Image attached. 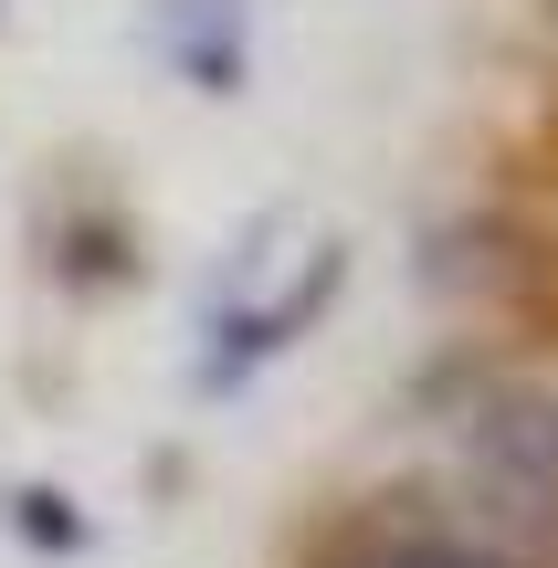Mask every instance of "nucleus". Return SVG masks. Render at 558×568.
<instances>
[{
  "label": "nucleus",
  "instance_id": "nucleus-4",
  "mask_svg": "<svg viewBox=\"0 0 558 568\" xmlns=\"http://www.w3.org/2000/svg\"><path fill=\"white\" fill-rule=\"evenodd\" d=\"M0 21H11V0H0Z\"/></svg>",
  "mask_w": 558,
  "mask_h": 568
},
{
  "label": "nucleus",
  "instance_id": "nucleus-1",
  "mask_svg": "<svg viewBox=\"0 0 558 568\" xmlns=\"http://www.w3.org/2000/svg\"><path fill=\"white\" fill-rule=\"evenodd\" d=\"M148 32H159V53L180 63L190 95H243V74H253V0H159Z\"/></svg>",
  "mask_w": 558,
  "mask_h": 568
},
{
  "label": "nucleus",
  "instance_id": "nucleus-3",
  "mask_svg": "<svg viewBox=\"0 0 558 568\" xmlns=\"http://www.w3.org/2000/svg\"><path fill=\"white\" fill-rule=\"evenodd\" d=\"M433 568H464V558H433Z\"/></svg>",
  "mask_w": 558,
  "mask_h": 568
},
{
  "label": "nucleus",
  "instance_id": "nucleus-2",
  "mask_svg": "<svg viewBox=\"0 0 558 568\" xmlns=\"http://www.w3.org/2000/svg\"><path fill=\"white\" fill-rule=\"evenodd\" d=\"M11 527L32 537V548H74V537H84L74 516H63V495H42V485H32V495H11Z\"/></svg>",
  "mask_w": 558,
  "mask_h": 568
}]
</instances>
